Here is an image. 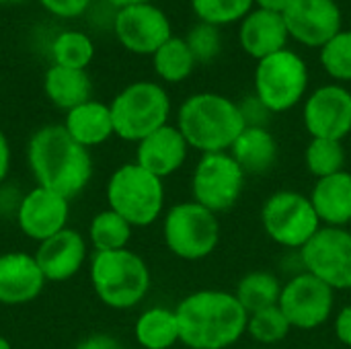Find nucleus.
<instances>
[{
    "label": "nucleus",
    "mask_w": 351,
    "mask_h": 349,
    "mask_svg": "<svg viewBox=\"0 0 351 349\" xmlns=\"http://www.w3.org/2000/svg\"><path fill=\"white\" fill-rule=\"evenodd\" d=\"M179 339L189 349H228L247 333L249 315L234 292L199 290L175 309Z\"/></svg>",
    "instance_id": "f257e3e1"
},
{
    "label": "nucleus",
    "mask_w": 351,
    "mask_h": 349,
    "mask_svg": "<svg viewBox=\"0 0 351 349\" xmlns=\"http://www.w3.org/2000/svg\"><path fill=\"white\" fill-rule=\"evenodd\" d=\"M29 169L39 187L56 191L66 200L78 195L93 177L88 148L78 144L64 125L37 130L27 146Z\"/></svg>",
    "instance_id": "f03ea898"
},
{
    "label": "nucleus",
    "mask_w": 351,
    "mask_h": 349,
    "mask_svg": "<svg viewBox=\"0 0 351 349\" xmlns=\"http://www.w3.org/2000/svg\"><path fill=\"white\" fill-rule=\"evenodd\" d=\"M177 128L189 148L202 154L228 152L245 130L241 107L218 93H197L183 101Z\"/></svg>",
    "instance_id": "7ed1b4c3"
},
{
    "label": "nucleus",
    "mask_w": 351,
    "mask_h": 349,
    "mask_svg": "<svg viewBox=\"0 0 351 349\" xmlns=\"http://www.w3.org/2000/svg\"><path fill=\"white\" fill-rule=\"evenodd\" d=\"M90 284L97 298L117 311L134 309L150 290L146 261L130 249L95 253L90 261Z\"/></svg>",
    "instance_id": "20e7f679"
},
{
    "label": "nucleus",
    "mask_w": 351,
    "mask_h": 349,
    "mask_svg": "<svg viewBox=\"0 0 351 349\" xmlns=\"http://www.w3.org/2000/svg\"><path fill=\"white\" fill-rule=\"evenodd\" d=\"M107 204L132 226H150L165 208L162 179L136 163L121 165L107 183Z\"/></svg>",
    "instance_id": "39448f33"
},
{
    "label": "nucleus",
    "mask_w": 351,
    "mask_h": 349,
    "mask_svg": "<svg viewBox=\"0 0 351 349\" xmlns=\"http://www.w3.org/2000/svg\"><path fill=\"white\" fill-rule=\"evenodd\" d=\"M115 136L128 142H140L152 132L167 125L171 99L167 91L148 80L125 86L109 105Z\"/></svg>",
    "instance_id": "423d86ee"
},
{
    "label": "nucleus",
    "mask_w": 351,
    "mask_h": 349,
    "mask_svg": "<svg viewBox=\"0 0 351 349\" xmlns=\"http://www.w3.org/2000/svg\"><path fill=\"white\" fill-rule=\"evenodd\" d=\"M162 237L173 255L185 261H199L216 251L220 243V220L193 200L183 202L165 214Z\"/></svg>",
    "instance_id": "0eeeda50"
},
{
    "label": "nucleus",
    "mask_w": 351,
    "mask_h": 349,
    "mask_svg": "<svg viewBox=\"0 0 351 349\" xmlns=\"http://www.w3.org/2000/svg\"><path fill=\"white\" fill-rule=\"evenodd\" d=\"M306 88L308 68L298 53L282 49L257 62L255 97L269 113L290 111L302 101Z\"/></svg>",
    "instance_id": "6e6552de"
},
{
    "label": "nucleus",
    "mask_w": 351,
    "mask_h": 349,
    "mask_svg": "<svg viewBox=\"0 0 351 349\" xmlns=\"http://www.w3.org/2000/svg\"><path fill=\"white\" fill-rule=\"evenodd\" d=\"M261 224L265 234L280 247L302 249L323 226L311 197L298 191H276L261 208Z\"/></svg>",
    "instance_id": "1a4fd4ad"
},
{
    "label": "nucleus",
    "mask_w": 351,
    "mask_h": 349,
    "mask_svg": "<svg viewBox=\"0 0 351 349\" xmlns=\"http://www.w3.org/2000/svg\"><path fill=\"white\" fill-rule=\"evenodd\" d=\"M245 171L230 152L202 154L191 177L193 202L216 216L232 210L245 189Z\"/></svg>",
    "instance_id": "9d476101"
},
{
    "label": "nucleus",
    "mask_w": 351,
    "mask_h": 349,
    "mask_svg": "<svg viewBox=\"0 0 351 349\" xmlns=\"http://www.w3.org/2000/svg\"><path fill=\"white\" fill-rule=\"evenodd\" d=\"M306 274L325 282L331 290H351V232L348 228L321 226L300 249Z\"/></svg>",
    "instance_id": "9b49d317"
},
{
    "label": "nucleus",
    "mask_w": 351,
    "mask_h": 349,
    "mask_svg": "<svg viewBox=\"0 0 351 349\" xmlns=\"http://www.w3.org/2000/svg\"><path fill=\"white\" fill-rule=\"evenodd\" d=\"M278 306L292 329L311 331L327 323L333 315L335 290L319 278L300 272L282 286Z\"/></svg>",
    "instance_id": "f8f14e48"
},
{
    "label": "nucleus",
    "mask_w": 351,
    "mask_h": 349,
    "mask_svg": "<svg viewBox=\"0 0 351 349\" xmlns=\"http://www.w3.org/2000/svg\"><path fill=\"white\" fill-rule=\"evenodd\" d=\"M302 119L313 138L341 142L351 134V93L341 84L317 88L304 103Z\"/></svg>",
    "instance_id": "ddd939ff"
},
{
    "label": "nucleus",
    "mask_w": 351,
    "mask_h": 349,
    "mask_svg": "<svg viewBox=\"0 0 351 349\" xmlns=\"http://www.w3.org/2000/svg\"><path fill=\"white\" fill-rule=\"evenodd\" d=\"M113 29L121 45L134 53H154L173 37L167 14L154 4L119 8Z\"/></svg>",
    "instance_id": "4468645a"
},
{
    "label": "nucleus",
    "mask_w": 351,
    "mask_h": 349,
    "mask_svg": "<svg viewBox=\"0 0 351 349\" xmlns=\"http://www.w3.org/2000/svg\"><path fill=\"white\" fill-rule=\"evenodd\" d=\"M282 16L288 35L306 47H323L341 31V10L335 0H294Z\"/></svg>",
    "instance_id": "2eb2a0df"
},
{
    "label": "nucleus",
    "mask_w": 351,
    "mask_h": 349,
    "mask_svg": "<svg viewBox=\"0 0 351 349\" xmlns=\"http://www.w3.org/2000/svg\"><path fill=\"white\" fill-rule=\"evenodd\" d=\"M68 200L39 185L21 200L16 210V222L21 232L37 243H43L49 237L62 232L68 224Z\"/></svg>",
    "instance_id": "dca6fc26"
},
{
    "label": "nucleus",
    "mask_w": 351,
    "mask_h": 349,
    "mask_svg": "<svg viewBox=\"0 0 351 349\" xmlns=\"http://www.w3.org/2000/svg\"><path fill=\"white\" fill-rule=\"evenodd\" d=\"M86 259V241L74 228H64L62 232L39 243L35 261L43 272L47 282H66L74 278Z\"/></svg>",
    "instance_id": "f3484780"
},
{
    "label": "nucleus",
    "mask_w": 351,
    "mask_h": 349,
    "mask_svg": "<svg viewBox=\"0 0 351 349\" xmlns=\"http://www.w3.org/2000/svg\"><path fill=\"white\" fill-rule=\"evenodd\" d=\"M45 276L39 269L35 255L4 253L0 255V304L19 306L33 302L45 286Z\"/></svg>",
    "instance_id": "a211bd4d"
},
{
    "label": "nucleus",
    "mask_w": 351,
    "mask_h": 349,
    "mask_svg": "<svg viewBox=\"0 0 351 349\" xmlns=\"http://www.w3.org/2000/svg\"><path fill=\"white\" fill-rule=\"evenodd\" d=\"M187 150L189 144L185 142L179 128L167 123L138 142L136 165H140L158 179H165L185 165Z\"/></svg>",
    "instance_id": "6ab92c4d"
},
{
    "label": "nucleus",
    "mask_w": 351,
    "mask_h": 349,
    "mask_svg": "<svg viewBox=\"0 0 351 349\" xmlns=\"http://www.w3.org/2000/svg\"><path fill=\"white\" fill-rule=\"evenodd\" d=\"M239 37H241L243 49L251 58L263 60L271 53L286 49V41L290 35H288L282 14L257 8V10H251L243 19Z\"/></svg>",
    "instance_id": "aec40b11"
},
{
    "label": "nucleus",
    "mask_w": 351,
    "mask_h": 349,
    "mask_svg": "<svg viewBox=\"0 0 351 349\" xmlns=\"http://www.w3.org/2000/svg\"><path fill=\"white\" fill-rule=\"evenodd\" d=\"M308 197L321 224L346 228L351 222V173L348 171L317 179Z\"/></svg>",
    "instance_id": "412c9836"
},
{
    "label": "nucleus",
    "mask_w": 351,
    "mask_h": 349,
    "mask_svg": "<svg viewBox=\"0 0 351 349\" xmlns=\"http://www.w3.org/2000/svg\"><path fill=\"white\" fill-rule=\"evenodd\" d=\"M228 152L245 175H263L271 171L278 160V142L267 128L245 125Z\"/></svg>",
    "instance_id": "4be33fe9"
},
{
    "label": "nucleus",
    "mask_w": 351,
    "mask_h": 349,
    "mask_svg": "<svg viewBox=\"0 0 351 349\" xmlns=\"http://www.w3.org/2000/svg\"><path fill=\"white\" fill-rule=\"evenodd\" d=\"M64 128L84 148L99 146L115 134L111 109L109 105L99 103V101H86L70 109L66 115Z\"/></svg>",
    "instance_id": "5701e85b"
},
{
    "label": "nucleus",
    "mask_w": 351,
    "mask_h": 349,
    "mask_svg": "<svg viewBox=\"0 0 351 349\" xmlns=\"http://www.w3.org/2000/svg\"><path fill=\"white\" fill-rule=\"evenodd\" d=\"M43 88L56 107L70 111V109L90 101L93 84H90V78L84 70L64 68V66L53 64L45 72Z\"/></svg>",
    "instance_id": "b1692460"
},
{
    "label": "nucleus",
    "mask_w": 351,
    "mask_h": 349,
    "mask_svg": "<svg viewBox=\"0 0 351 349\" xmlns=\"http://www.w3.org/2000/svg\"><path fill=\"white\" fill-rule=\"evenodd\" d=\"M136 341L144 349H171L179 344V321L175 311L154 306L144 311L134 327Z\"/></svg>",
    "instance_id": "393cba45"
},
{
    "label": "nucleus",
    "mask_w": 351,
    "mask_h": 349,
    "mask_svg": "<svg viewBox=\"0 0 351 349\" xmlns=\"http://www.w3.org/2000/svg\"><path fill=\"white\" fill-rule=\"evenodd\" d=\"M282 282L269 272H251L237 284L234 296L247 315L276 306L282 294Z\"/></svg>",
    "instance_id": "a878e982"
},
{
    "label": "nucleus",
    "mask_w": 351,
    "mask_h": 349,
    "mask_svg": "<svg viewBox=\"0 0 351 349\" xmlns=\"http://www.w3.org/2000/svg\"><path fill=\"white\" fill-rule=\"evenodd\" d=\"M152 62H154L156 74L167 82L185 80L197 64L187 41L181 37H171L167 43H162L152 53Z\"/></svg>",
    "instance_id": "bb28decb"
},
{
    "label": "nucleus",
    "mask_w": 351,
    "mask_h": 349,
    "mask_svg": "<svg viewBox=\"0 0 351 349\" xmlns=\"http://www.w3.org/2000/svg\"><path fill=\"white\" fill-rule=\"evenodd\" d=\"M132 224L123 220L117 212L113 210H103L99 212L88 226V239L97 253L103 251H119L125 249L130 239H132Z\"/></svg>",
    "instance_id": "cd10ccee"
},
{
    "label": "nucleus",
    "mask_w": 351,
    "mask_h": 349,
    "mask_svg": "<svg viewBox=\"0 0 351 349\" xmlns=\"http://www.w3.org/2000/svg\"><path fill=\"white\" fill-rule=\"evenodd\" d=\"M304 163L311 175L317 179L331 177L346 171V150L339 140L313 138L304 152Z\"/></svg>",
    "instance_id": "c85d7f7f"
},
{
    "label": "nucleus",
    "mask_w": 351,
    "mask_h": 349,
    "mask_svg": "<svg viewBox=\"0 0 351 349\" xmlns=\"http://www.w3.org/2000/svg\"><path fill=\"white\" fill-rule=\"evenodd\" d=\"M51 53L58 66L84 70L95 56V45L80 31H64L53 39Z\"/></svg>",
    "instance_id": "c756f323"
},
{
    "label": "nucleus",
    "mask_w": 351,
    "mask_h": 349,
    "mask_svg": "<svg viewBox=\"0 0 351 349\" xmlns=\"http://www.w3.org/2000/svg\"><path fill=\"white\" fill-rule=\"evenodd\" d=\"M290 331L292 327L278 304L249 315V321H247V333L257 344H263V346L280 344L282 339L288 337Z\"/></svg>",
    "instance_id": "7c9ffc66"
},
{
    "label": "nucleus",
    "mask_w": 351,
    "mask_h": 349,
    "mask_svg": "<svg viewBox=\"0 0 351 349\" xmlns=\"http://www.w3.org/2000/svg\"><path fill=\"white\" fill-rule=\"evenodd\" d=\"M255 0H191V6L202 23L228 25L245 19L253 10Z\"/></svg>",
    "instance_id": "2f4dec72"
},
{
    "label": "nucleus",
    "mask_w": 351,
    "mask_h": 349,
    "mask_svg": "<svg viewBox=\"0 0 351 349\" xmlns=\"http://www.w3.org/2000/svg\"><path fill=\"white\" fill-rule=\"evenodd\" d=\"M321 64L335 80L351 82V31H339L321 47Z\"/></svg>",
    "instance_id": "473e14b6"
},
{
    "label": "nucleus",
    "mask_w": 351,
    "mask_h": 349,
    "mask_svg": "<svg viewBox=\"0 0 351 349\" xmlns=\"http://www.w3.org/2000/svg\"><path fill=\"white\" fill-rule=\"evenodd\" d=\"M185 41H187L195 62H202V64H210L222 49L220 29L216 25L202 23V21L189 31Z\"/></svg>",
    "instance_id": "72a5a7b5"
},
{
    "label": "nucleus",
    "mask_w": 351,
    "mask_h": 349,
    "mask_svg": "<svg viewBox=\"0 0 351 349\" xmlns=\"http://www.w3.org/2000/svg\"><path fill=\"white\" fill-rule=\"evenodd\" d=\"M241 113L245 119V125H255V128H265L267 117L271 115L267 107L257 99V97H247L241 105Z\"/></svg>",
    "instance_id": "f704fd0d"
},
{
    "label": "nucleus",
    "mask_w": 351,
    "mask_h": 349,
    "mask_svg": "<svg viewBox=\"0 0 351 349\" xmlns=\"http://www.w3.org/2000/svg\"><path fill=\"white\" fill-rule=\"evenodd\" d=\"M49 12L64 16V19H72L78 16L86 10V6L90 4V0H39Z\"/></svg>",
    "instance_id": "c9c22d12"
},
{
    "label": "nucleus",
    "mask_w": 351,
    "mask_h": 349,
    "mask_svg": "<svg viewBox=\"0 0 351 349\" xmlns=\"http://www.w3.org/2000/svg\"><path fill=\"white\" fill-rule=\"evenodd\" d=\"M335 335L343 346L351 348V304L343 306L337 313V317H335Z\"/></svg>",
    "instance_id": "e433bc0d"
},
{
    "label": "nucleus",
    "mask_w": 351,
    "mask_h": 349,
    "mask_svg": "<svg viewBox=\"0 0 351 349\" xmlns=\"http://www.w3.org/2000/svg\"><path fill=\"white\" fill-rule=\"evenodd\" d=\"M76 349H121V344L111 335L99 333V335H93L88 339H84Z\"/></svg>",
    "instance_id": "4c0bfd02"
},
{
    "label": "nucleus",
    "mask_w": 351,
    "mask_h": 349,
    "mask_svg": "<svg viewBox=\"0 0 351 349\" xmlns=\"http://www.w3.org/2000/svg\"><path fill=\"white\" fill-rule=\"evenodd\" d=\"M8 169H10V146H8L4 132L0 130V183L6 179Z\"/></svg>",
    "instance_id": "58836bf2"
},
{
    "label": "nucleus",
    "mask_w": 351,
    "mask_h": 349,
    "mask_svg": "<svg viewBox=\"0 0 351 349\" xmlns=\"http://www.w3.org/2000/svg\"><path fill=\"white\" fill-rule=\"evenodd\" d=\"M292 2H294V0H255L257 8L269 10V12H276V14H284V12L290 8Z\"/></svg>",
    "instance_id": "ea45409f"
},
{
    "label": "nucleus",
    "mask_w": 351,
    "mask_h": 349,
    "mask_svg": "<svg viewBox=\"0 0 351 349\" xmlns=\"http://www.w3.org/2000/svg\"><path fill=\"white\" fill-rule=\"evenodd\" d=\"M117 8H128V6H138V4H152V0H109Z\"/></svg>",
    "instance_id": "a19ab883"
},
{
    "label": "nucleus",
    "mask_w": 351,
    "mask_h": 349,
    "mask_svg": "<svg viewBox=\"0 0 351 349\" xmlns=\"http://www.w3.org/2000/svg\"><path fill=\"white\" fill-rule=\"evenodd\" d=\"M0 349H12L10 341L6 337H2V335H0Z\"/></svg>",
    "instance_id": "79ce46f5"
},
{
    "label": "nucleus",
    "mask_w": 351,
    "mask_h": 349,
    "mask_svg": "<svg viewBox=\"0 0 351 349\" xmlns=\"http://www.w3.org/2000/svg\"><path fill=\"white\" fill-rule=\"evenodd\" d=\"M6 2H21V0H0V4H6Z\"/></svg>",
    "instance_id": "37998d69"
}]
</instances>
